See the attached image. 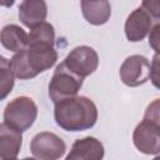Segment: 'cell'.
<instances>
[{
	"label": "cell",
	"mask_w": 160,
	"mask_h": 160,
	"mask_svg": "<svg viewBox=\"0 0 160 160\" xmlns=\"http://www.w3.org/2000/svg\"><path fill=\"white\" fill-rule=\"evenodd\" d=\"M56 124L66 131H82L92 128L98 120V109L86 96H75L55 104Z\"/></svg>",
	"instance_id": "1"
},
{
	"label": "cell",
	"mask_w": 160,
	"mask_h": 160,
	"mask_svg": "<svg viewBox=\"0 0 160 160\" xmlns=\"http://www.w3.org/2000/svg\"><path fill=\"white\" fill-rule=\"evenodd\" d=\"M58 60V52L54 46L28 45L20 52H16L10 60V68L16 78L28 80L38 74L50 69Z\"/></svg>",
	"instance_id": "2"
},
{
	"label": "cell",
	"mask_w": 160,
	"mask_h": 160,
	"mask_svg": "<svg viewBox=\"0 0 160 160\" xmlns=\"http://www.w3.org/2000/svg\"><path fill=\"white\" fill-rule=\"evenodd\" d=\"M38 116V106L32 99L28 96H18L12 99L4 109V122L25 131L28 130Z\"/></svg>",
	"instance_id": "3"
},
{
	"label": "cell",
	"mask_w": 160,
	"mask_h": 160,
	"mask_svg": "<svg viewBox=\"0 0 160 160\" xmlns=\"http://www.w3.org/2000/svg\"><path fill=\"white\" fill-rule=\"evenodd\" d=\"M84 79L75 75L61 62L56 66L49 82V96L56 104L65 99L75 98L82 86Z\"/></svg>",
	"instance_id": "4"
},
{
	"label": "cell",
	"mask_w": 160,
	"mask_h": 160,
	"mask_svg": "<svg viewBox=\"0 0 160 160\" xmlns=\"http://www.w3.org/2000/svg\"><path fill=\"white\" fill-rule=\"evenodd\" d=\"M62 64L66 66L68 70L84 79L98 69L99 55L92 48L81 45L74 48L66 55Z\"/></svg>",
	"instance_id": "5"
},
{
	"label": "cell",
	"mask_w": 160,
	"mask_h": 160,
	"mask_svg": "<svg viewBox=\"0 0 160 160\" xmlns=\"http://www.w3.org/2000/svg\"><path fill=\"white\" fill-rule=\"evenodd\" d=\"M30 150L39 160H59L65 154L66 145L56 134L42 131L31 139Z\"/></svg>",
	"instance_id": "6"
},
{
	"label": "cell",
	"mask_w": 160,
	"mask_h": 160,
	"mask_svg": "<svg viewBox=\"0 0 160 160\" xmlns=\"http://www.w3.org/2000/svg\"><path fill=\"white\" fill-rule=\"evenodd\" d=\"M119 74L126 86H140L150 78V62L142 55H130L121 64Z\"/></svg>",
	"instance_id": "7"
},
{
	"label": "cell",
	"mask_w": 160,
	"mask_h": 160,
	"mask_svg": "<svg viewBox=\"0 0 160 160\" xmlns=\"http://www.w3.org/2000/svg\"><path fill=\"white\" fill-rule=\"evenodd\" d=\"M135 148L146 155H155L160 152V125L144 119L140 121L132 134Z\"/></svg>",
	"instance_id": "8"
},
{
	"label": "cell",
	"mask_w": 160,
	"mask_h": 160,
	"mask_svg": "<svg viewBox=\"0 0 160 160\" xmlns=\"http://www.w3.org/2000/svg\"><path fill=\"white\" fill-rule=\"evenodd\" d=\"M152 19L141 6L136 8L125 21V35L131 42L141 41L151 30Z\"/></svg>",
	"instance_id": "9"
},
{
	"label": "cell",
	"mask_w": 160,
	"mask_h": 160,
	"mask_svg": "<svg viewBox=\"0 0 160 160\" xmlns=\"http://www.w3.org/2000/svg\"><path fill=\"white\" fill-rule=\"evenodd\" d=\"M104 145L100 140L86 136L75 140L65 160H102Z\"/></svg>",
	"instance_id": "10"
},
{
	"label": "cell",
	"mask_w": 160,
	"mask_h": 160,
	"mask_svg": "<svg viewBox=\"0 0 160 160\" xmlns=\"http://www.w3.org/2000/svg\"><path fill=\"white\" fill-rule=\"evenodd\" d=\"M22 131L1 122L0 125V160L16 159L22 141Z\"/></svg>",
	"instance_id": "11"
},
{
	"label": "cell",
	"mask_w": 160,
	"mask_h": 160,
	"mask_svg": "<svg viewBox=\"0 0 160 160\" xmlns=\"http://www.w3.org/2000/svg\"><path fill=\"white\" fill-rule=\"evenodd\" d=\"M46 15L48 6L42 0H25L19 5V19L30 29L45 22Z\"/></svg>",
	"instance_id": "12"
},
{
	"label": "cell",
	"mask_w": 160,
	"mask_h": 160,
	"mask_svg": "<svg viewBox=\"0 0 160 160\" xmlns=\"http://www.w3.org/2000/svg\"><path fill=\"white\" fill-rule=\"evenodd\" d=\"M0 41L6 50L20 52L28 48L29 34H26L22 28L15 24H9V25H5L1 30Z\"/></svg>",
	"instance_id": "13"
},
{
	"label": "cell",
	"mask_w": 160,
	"mask_h": 160,
	"mask_svg": "<svg viewBox=\"0 0 160 160\" xmlns=\"http://www.w3.org/2000/svg\"><path fill=\"white\" fill-rule=\"evenodd\" d=\"M81 10L85 20L92 25H102L108 22L111 15V6L106 0L81 1Z\"/></svg>",
	"instance_id": "14"
},
{
	"label": "cell",
	"mask_w": 160,
	"mask_h": 160,
	"mask_svg": "<svg viewBox=\"0 0 160 160\" xmlns=\"http://www.w3.org/2000/svg\"><path fill=\"white\" fill-rule=\"evenodd\" d=\"M55 30L50 22H41L40 25L30 29L28 45H48L54 46Z\"/></svg>",
	"instance_id": "15"
},
{
	"label": "cell",
	"mask_w": 160,
	"mask_h": 160,
	"mask_svg": "<svg viewBox=\"0 0 160 160\" xmlns=\"http://www.w3.org/2000/svg\"><path fill=\"white\" fill-rule=\"evenodd\" d=\"M14 72L10 68L9 60L4 56L0 58V98L5 99L14 86Z\"/></svg>",
	"instance_id": "16"
},
{
	"label": "cell",
	"mask_w": 160,
	"mask_h": 160,
	"mask_svg": "<svg viewBox=\"0 0 160 160\" xmlns=\"http://www.w3.org/2000/svg\"><path fill=\"white\" fill-rule=\"evenodd\" d=\"M144 119L151 120L160 125V99H155L152 102H150L145 110Z\"/></svg>",
	"instance_id": "17"
},
{
	"label": "cell",
	"mask_w": 160,
	"mask_h": 160,
	"mask_svg": "<svg viewBox=\"0 0 160 160\" xmlns=\"http://www.w3.org/2000/svg\"><path fill=\"white\" fill-rule=\"evenodd\" d=\"M150 80L155 88L160 89V55H158V54H155L152 56V60H151Z\"/></svg>",
	"instance_id": "18"
},
{
	"label": "cell",
	"mask_w": 160,
	"mask_h": 160,
	"mask_svg": "<svg viewBox=\"0 0 160 160\" xmlns=\"http://www.w3.org/2000/svg\"><path fill=\"white\" fill-rule=\"evenodd\" d=\"M141 8L146 10V12L160 24V0H145L141 2Z\"/></svg>",
	"instance_id": "19"
},
{
	"label": "cell",
	"mask_w": 160,
	"mask_h": 160,
	"mask_svg": "<svg viewBox=\"0 0 160 160\" xmlns=\"http://www.w3.org/2000/svg\"><path fill=\"white\" fill-rule=\"evenodd\" d=\"M149 45L155 51V54L160 55V24H156L149 34Z\"/></svg>",
	"instance_id": "20"
},
{
	"label": "cell",
	"mask_w": 160,
	"mask_h": 160,
	"mask_svg": "<svg viewBox=\"0 0 160 160\" xmlns=\"http://www.w3.org/2000/svg\"><path fill=\"white\" fill-rule=\"evenodd\" d=\"M12 160H18V159H12ZM21 160H35L32 158H25V159H21Z\"/></svg>",
	"instance_id": "21"
},
{
	"label": "cell",
	"mask_w": 160,
	"mask_h": 160,
	"mask_svg": "<svg viewBox=\"0 0 160 160\" xmlns=\"http://www.w3.org/2000/svg\"><path fill=\"white\" fill-rule=\"evenodd\" d=\"M152 160H160V155H159V156H156V158H154Z\"/></svg>",
	"instance_id": "22"
}]
</instances>
